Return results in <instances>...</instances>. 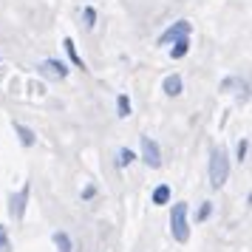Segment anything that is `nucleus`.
<instances>
[{
	"instance_id": "nucleus-2",
	"label": "nucleus",
	"mask_w": 252,
	"mask_h": 252,
	"mask_svg": "<svg viewBox=\"0 0 252 252\" xmlns=\"http://www.w3.org/2000/svg\"><path fill=\"white\" fill-rule=\"evenodd\" d=\"M170 232H173V238L179 241V244H184V241L190 238V227H187V201H179V204L173 207Z\"/></svg>"
},
{
	"instance_id": "nucleus-16",
	"label": "nucleus",
	"mask_w": 252,
	"mask_h": 252,
	"mask_svg": "<svg viewBox=\"0 0 252 252\" xmlns=\"http://www.w3.org/2000/svg\"><path fill=\"white\" fill-rule=\"evenodd\" d=\"M0 252H12V241L6 235V227L0 224Z\"/></svg>"
},
{
	"instance_id": "nucleus-12",
	"label": "nucleus",
	"mask_w": 252,
	"mask_h": 252,
	"mask_svg": "<svg viewBox=\"0 0 252 252\" xmlns=\"http://www.w3.org/2000/svg\"><path fill=\"white\" fill-rule=\"evenodd\" d=\"M54 244H57L60 252H71V238L68 232H54Z\"/></svg>"
},
{
	"instance_id": "nucleus-17",
	"label": "nucleus",
	"mask_w": 252,
	"mask_h": 252,
	"mask_svg": "<svg viewBox=\"0 0 252 252\" xmlns=\"http://www.w3.org/2000/svg\"><path fill=\"white\" fill-rule=\"evenodd\" d=\"M247 150H250V142H247V139H241V142H238V159L241 161L247 159Z\"/></svg>"
},
{
	"instance_id": "nucleus-15",
	"label": "nucleus",
	"mask_w": 252,
	"mask_h": 252,
	"mask_svg": "<svg viewBox=\"0 0 252 252\" xmlns=\"http://www.w3.org/2000/svg\"><path fill=\"white\" fill-rule=\"evenodd\" d=\"M82 17H85V29H94V26H96V12H94L91 6L82 9Z\"/></svg>"
},
{
	"instance_id": "nucleus-3",
	"label": "nucleus",
	"mask_w": 252,
	"mask_h": 252,
	"mask_svg": "<svg viewBox=\"0 0 252 252\" xmlns=\"http://www.w3.org/2000/svg\"><path fill=\"white\" fill-rule=\"evenodd\" d=\"M142 159H145V164H148V167H159V164H161L159 145H156L150 136H142Z\"/></svg>"
},
{
	"instance_id": "nucleus-1",
	"label": "nucleus",
	"mask_w": 252,
	"mask_h": 252,
	"mask_svg": "<svg viewBox=\"0 0 252 252\" xmlns=\"http://www.w3.org/2000/svg\"><path fill=\"white\" fill-rule=\"evenodd\" d=\"M229 179V156H227V148H216L213 156H210V184L213 187H224Z\"/></svg>"
},
{
	"instance_id": "nucleus-11",
	"label": "nucleus",
	"mask_w": 252,
	"mask_h": 252,
	"mask_svg": "<svg viewBox=\"0 0 252 252\" xmlns=\"http://www.w3.org/2000/svg\"><path fill=\"white\" fill-rule=\"evenodd\" d=\"M167 201H170V187L167 184H159L153 190V204H167Z\"/></svg>"
},
{
	"instance_id": "nucleus-14",
	"label": "nucleus",
	"mask_w": 252,
	"mask_h": 252,
	"mask_svg": "<svg viewBox=\"0 0 252 252\" xmlns=\"http://www.w3.org/2000/svg\"><path fill=\"white\" fill-rule=\"evenodd\" d=\"M116 156H119V159H116V164H119V167H125V164H130V161H133V150L122 148L119 153H116Z\"/></svg>"
},
{
	"instance_id": "nucleus-9",
	"label": "nucleus",
	"mask_w": 252,
	"mask_h": 252,
	"mask_svg": "<svg viewBox=\"0 0 252 252\" xmlns=\"http://www.w3.org/2000/svg\"><path fill=\"white\" fill-rule=\"evenodd\" d=\"M63 46H65V51H68L71 63H74L77 68H85V63H82V57L77 54V46H74V40H71V37H65V40H63Z\"/></svg>"
},
{
	"instance_id": "nucleus-5",
	"label": "nucleus",
	"mask_w": 252,
	"mask_h": 252,
	"mask_svg": "<svg viewBox=\"0 0 252 252\" xmlns=\"http://www.w3.org/2000/svg\"><path fill=\"white\" fill-rule=\"evenodd\" d=\"M190 34V23L187 20H179V23H173L164 34L159 37V46H167V43H173V40H179V37Z\"/></svg>"
},
{
	"instance_id": "nucleus-4",
	"label": "nucleus",
	"mask_w": 252,
	"mask_h": 252,
	"mask_svg": "<svg viewBox=\"0 0 252 252\" xmlns=\"http://www.w3.org/2000/svg\"><path fill=\"white\" fill-rule=\"evenodd\" d=\"M26 201H29V184H26L20 193H14L12 201H9V213H12L14 221H20L26 216Z\"/></svg>"
},
{
	"instance_id": "nucleus-6",
	"label": "nucleus",
	"mask_w": 252,
	"mask_h": 252,
	"mask_svg": "<svg viewBox=\"0 0 252 252\" xmlns=\"http://www.w3.org/2000/svg\"><path fill=\"white\" fill-rule=\"evenodd\" d=\"M43 74H46V77H54V80H65V77H68V68H65V63H60V60H46V63H43Z\"/></svg>"
},
{
	"instance_id": "nucleus-7",
	"label": "nucleus",
	"mask_w": 252,
	"mask_h": 252,
	"mask_svg": "<svg viewBox=\"0 0 252 252\" xmlns=\"http://www.w3.org/2000/svg\"><path fill=\"white\" fill-rule=\"evenodd\" d=\"M164 94H170V96H179V94H182V77H179V74L164 77Z\"/></svg>"
},
{
	"instance_id": "nucleus-18",
	"label": "nucleus",
	"mask_w": 252,
	"mask_h": 252,
	"mask_svg": "<svg viewBox=\"0 0 252 252\" xmlns=\"http://www.w3.org/2000/svg\"><path fill=\"white\" fill-rule=\"evenodd\" d=\"M210 213H213V204H210V201H204V204H201V210H198V221H204Z\"/></svg>"
},
{
	"instance_id": "nucleus-8",
	"label": "nucleus",
	"mask_w": 252,
	"mask_h": 252,
	"mask_svg": "<svg viewBox=\"0 0 252 252\" xmlns=\"http://www.w3.org/2000/svg\"><path fill=\"white\" fill-rule=\"evenodd\" d=\"M187 51H190V40H187V34L184 37H179V40H173V60H182L184 54H187Z\"/></svg>"
},
{
	"instance_id": "nucleus-10",
	"label": "nucleus",
	"mask_w": 252,
	"mask_h": 252,
	"mask_svg": "<svg viewBox=\"0 0 252 252\" xmlns=\"http://www.w3.org/2000/svg\"><path fill=\"white\" fill-rule=\"evenodd\" d=\"M14 130L20 133V142H23L26 148H32V145H34V130H32V127H26V125H20V122H17V125H14Z\"/></svg>"
},
{
	"instance_id": "nucleus-13",
	"label": "nucleus",
	"mask_w": 252,
	"mask_h": 252,
	"mask_svg": "<svg viewBox=\"0 0 252 252\" xmlns=\"http://www.w3.org/2000/svg\"><path fill=\"white\" fill-rule=\"evenodd\" d=\"M116 108H119V116H122V119L130 116V99H127L125 94H122V96H116Z\"/></svg>"
}]
</instances>
